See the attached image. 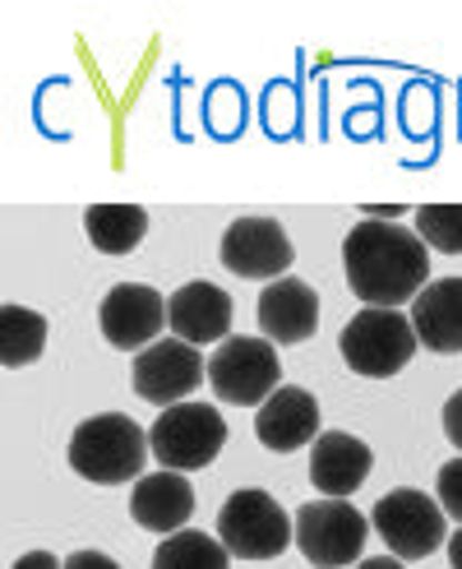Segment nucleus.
Returning a JSON list of instances; mask_svg holds the SVG:
<instances>
[{
	"label": "nucleus",
	"mask_w": 462,
	"mask_h": 569,
	"mask_svg": "<svg viewBox=\"0 0 462 569\" xmlns=\"http://www.w3.org/2000/svg\"><path fill=\"white\" fill-rule=\"evenodd\" d=\"M449 565H453V569H462V528L449 537Z\"/></svg>",
	"instance_id": "obj_28"
},
{
	"label": "nucleus",
	"mask_w": 462,
	"mask_h": 569,
	"mask_svg": "<svg viewBox=\"0 0 462 569\" xmlns=\"http://www.w3.org/2000/svg\"><path fill=\"white\" fill-rule=\"evenodd\" d=\"M282 366L269 338H227L209 357V385L222 403L237 408H264L269 398L282 389Z\"/></svg>",
	"instance_id": "obj_4"
},
{
	"label": "nucleus",
	"mask_w": 462,
	"mask_h": 569,
	"mask_svg": "<svg viewBox=\"0 0 462 569\" xmlns=\"http://www.w3.org/2000/svg\"><path fill=\"white\" fill-rule=\"evenodd\" d=\"M149 445L158 453V463L167 472H194V468H209L222 445H227V421L218 408L204 403H185V408H167L153 431Z\"/></svg>",
	"instance_id": "obj_6"
},
{
	"label": "nucleus",
	"mask_w": 462,
	"mask_h": 569,
	"mask_svg": "<svg viewBox=\"0 0 462 569\" xmlns=\"http://www.w3.org/2000/svg\"><path fill=\"white\" fill-rule=\"evenodd\" d=\"M416 348H421V338H416L412 320L402 316V310L365 306L342 329V357L365 380H389L398 371H408Z\"/></svg>",
	"instance_id": "obj_3"
},
{
	"label": "nucleus",
	"mask_w": 462,
	"mask_h": 569,
	"mask_svg": "<svg viewBox=\"0 0 462 569\" xmlns=\"http://www.w3.org/2000/svg\"><path fill=\"white\" fill-rule=\"evenodd\" d=\"M254 320L264 329L269 343H282V348H297L305 338H314L320 329V297H314L310 282L301 278H278L259 292V306H254Z\"/></svg>",
	"instance_id": "obj_12"
},
{
	"label": "nucleus",
	"mask_w": 462,
	"mask_h": 569,
	"mask_svg": "<svg viewBox=\"0 0 462 569\" xmlns=\"http://www.w3.org/2000/svg\"><path fill=\"white\" fill-rule=\"evenodd\" d=\"M194 515V487L185 481V472H149L134 481L130 491V519L149 532L177 537L185 532V519Z\"/></svg>",
	"instance_id": "obj_16"
},
{
	"label": "nucleus",
	"mask_w": 462,
	"mask_h": 569,
	"mask_svg": "<svg viewBox=\"0 0 462 569\" xmlns=\"http://www.w3.org/2000/svg\"><path fill=\"white\" fill-rule=\"evenodd\" d=\"M412 329L430 352H462V278H440L412 301Z\"/></svg>",
	"instance_id": "obj_17"
},
{
	"label": "nucleus",
	"mask_w": 462,
	"mask_h": 569,
	"mask_svg": "<svg viewBox=\"0 0 462 569\" xmlns=\"http://www.w3.org/2000/svg\"><path fill=\"white\" fill-rule=\"evenodd\" d=\"M209 366L199 361L194 343H181V338H162V343L143 348L130 366V380H134V393L143 403H158V408H171L190 398L199 385H204Z\"/></svg>",
	"instance_id": "obj_9"
},
{
	"label": "nucleus",
	"mask_w": 462,
	"mask_h": 569,
	"mask_svg": "<svg viewBox=\"0 0 462 569\" xmlns=\"http://www.w3.org/2000/svg\"><path fill=\"white\" fill-rule=\"evenodd\" d=\"M42 348H47V320L38 310H23V306L0 310V361L28 366V361L42 357Z\"/></svg>",
	"instance_id": "obj_20"
},
{
	"label": "nucleus",
	"mask_w": 462,
	"mask_h": 569,
	"mask_svg": "<svg viewBox=\"0 0 462 569\" xmlns=\"http://www.w3.org/2000/svg\"><path fill=\"white\" fill-rule=\"evenodd\" d=\"M346 288L365 306L398 310L402 301H416L430 288V246L398 222H356L342 241Z\"/></svg>",
	"instance_id": "obj_1"
},
{
	"label": "nucleus",
	"mask_w": 462,
	"mask_h": 569,
	"mask_svg": "<svg viewBox=\"0 0 462 569\" xmlns=\"http://www.w3.org/2000/svg\"><path fill=\"white\" fill-rule=\"evenodd\" d=\"M218 537L231 556L245 560H273L292 547V519L269 491H237L218 509Z\"/></svg>",
	"instance_id": "obj_5"
},
{
	"label": "nucleus",
	"mask_w": 462,
	"mask_h": 569,
	"mask_svg": "<svg viewBox=\"0 0 462 569\" xmlns=\"http://www.w3.org/2000/svg\"><path fill=\"white\" fill-rule=\"evenodd\" d=\"M167 329L181 343H227L231 333V297L213 282H185L167 301Z\"/></svg>",
	"instance_id": "obj_14"
},
{
	"label": "nucleus",
	"mask_w": 462,
	"mask_h": 569,
	"mask_svg": "<svg viewBox=\"0 0 462 569\" xmlns=\"http://www.w3.org/2000/svg\"><path fill=\"white\" fill-rule=\"evenodd\" d=\"M254 436L273 453H297L301 445L320 440V403L301 385H282L254 417Z\"/></svg>",
	"instance_id": "obj_13"
},
{
	"label": "nucleus",
	"mask_w": 462,
	"mask_h": 569,
	"mask_svg": "<svg viewBox=\"0 0 462 569\" xmlns=\"http://www.w3.org/2000/svg\"><path fill=\"white\" fill-rule=\"evenodd\" d=\"M153 569H231V551L222 547V537L185 528L177 537H162V547L153 551Z\"/></svg>",
	"instance_id": "obj_19"
},
{
	"label": "nucleus",
	"mask_w": 462,
	"mask_h": 569,
	"mask_svg": "<svg viewBox=\"0 0 462 569\" xmlns=\"http://www.w3.org/2000/svg\"><path fill=\"white\" fill-rule=\"evenodd\" d=\"M149 449L153 445L139 421H130L125 412H102L74 426L70 468L93 487H121V481H139Z\"/></svg>",
	"instance_id": "obj_2"
},
{
	"label": "nucleus",
	"mask_w": 462,
	"mask_h": 569,
	"mask_svg": "<svg viewBox=\"0 0 462 569\" xmlns=\"http://www.w3.org/2000/svg\"><path fill=\"white\" fill-rule=\"evenodd\" d=\"M444 436L462 449V389L449 398V403H444Z\"/></svg>",
	"instance_id": "obj_23"
},
{
	"label": "nucleus",
	"mask_w": 462,
	"mask_h": 569,
	"mask_svg": "<svg viewBox=\"0 0 462 569\" xmlns=\"http://www.w3.org/2000/svg\"><path fill=\"white\" fill-rule=\"evenodd\" d=\"M416 237L430 250L462 254V204H421L416 209Z\"/></svg>",
	"instance_id": "obj_21"
},
{
	"label": "nucleus",
	"mask_w": 462,
	"mask_h": 569,
	"mask_svg": "<svg viewBox=\"0 0 462 569\" xmlns=\"http://www.w3.org/2000/svg\"><path fill=\"white\" fill-rule=\"evenodd\" d=\"M222 264L237 278H282L292 269V241L273 218H237L222 232Z\"/></svg>",
	"instance_id": "obj_11"
},
{
	"label": "nucleus",
	"mask_w": 462,
	"mask_h": 569,
	"mask_svg": "<svg viewBox=\"0 0 462 569\" xmlns=\"http://www.w3.org/2000/svg\"><path fill=\"white\" fill-rule=\"evenodd\" d=\"M370 468H374L370 445H361L346 431H324L310 445V481L324 491V500H346L352 491H361Z\"/></svg>",
	"instance_id": "obj_15"
},
{
	"label": "nucleus",
	"mask_w": 462,
	"mask_h": 569,
	"mask_svg": "<svg viewBox=\"0 0 462 569\" xmlns=\"http://www.w3.org/2000/svg\"><path fill=\"white\" fill-rule=\"evenodd\" d=\"M83 232H89L93 250L102 254H130L149 237V213L139 204H93L83 213Z\"/></svg>",
	"instance_id": "obj_18"
},
{
	"label": "nucleus",
	"mask_w": 462,
	"mask_h": 569,
	"mask_svg": "<svg viewBox=\"0 0 462 569\" xmlns=\"http://www.w3.org/2000/svg\"><path fill=\"white\" fill-rule=\"evenodd\" d=\"M66 569H121L111 556H102V551H74L70 560H66Z\"/></svg>",
	"instance_id": "obj_24"
},
{
	"label": "nucleus",
	"mask_w": 462,
	"mask_h": 569,
	"mask_svg": "<svg viewBox=\"0 0 462 569\" xmlns=\"http://www.w3.org/2000/svg\"><path fill=\"white\" fill-rule=\"evenodd\" d=\"M365 515L346 500H310L297 509V547L314 569L356 565L365 551Z\"/></svg>",
	"instance_id": "obj_7"
},
{
	"label": "nucleus",
	"mask_w": 462,
	"mask_h": 569,
	"mask_svg": "<svg viewBox=\"0 0 462 569\" xmlns=\"http://www.w3.org/2000/svg\"><path fill=\"white\" fill-rule=\"evenodd\" d=\"M14 569H66V565L56 560L51 551H28V556H19V560H14Z\"/></svg>",
	"instance_id": "obj_25"
},
{
	"label": "nucleus",
	"mask_w": 462,
	"mask_h": 569,
	"mask_svg": "<svg viewBox=\"0 0 462 569\" xmlns=\"http://www.w3.org/2000/svg\"><path fill=\"white\" fill-rule=\"evenodd\" d=\"M374 532L384 537V547L408 565V560H425L444 547V509L435 496L425 491H389L380 505H374Z\"/></svg>",
	"instance_id": "obj_8"
},
{
	"label": "nucleus",
	"mask_w": 462,
	"mask_h": 569,
	"mask_svg": "<svg viewBox=\"0 0 462 569\" xmlns=\"http://www.w3.org/2000/svg\"><path fill=\"white\" fill-rule=\"evenodd\" d=\"M102 338L121 352H143L153 348V338L167 329V301L149 288V282H116L98 306Z\"/></svg>",
	"instance_id": "obj_10"
},
{
	"label": "nucleus",
	"mask_w": 462,
	"mask_h": 569,
	"mask_svg": "<svg viewBox=\"0 0 462 569\" xmlns=\"http://www.w3.org/2000/svg\"><path fill=\"white\" fill-rule=\"evenodd\" d=\"M435 491H440V509H444V515L449 519H462V459H453V463L440 468Z\"/></svg>",
	"instance_id": "obj_22"
},
{
	"label": "nucleus",
	"mask_w": 462,
	"mask_h": 569,
	"mask_svg": "<svg viewBox=\"0 0 462 569\" xmlns=\"http://www.w3.org/2000/svg\"><path fill=\"white\" fill-rule=\"evenodd\" d=\"M365 218H374V222H389V218H402V209L398 204H380V209H361Z\"/></svg>",
	"instance_id": "obj_27"
},
{
	"label": "nucleus",
	"mask_w": 462,
	"mask_h": 569,
	"mask_svg": "<svg viewBox=\"0 0 462 569\" xmlns=\"http://www.w3.org/2000/svg\"><path fill=\"white\" fill-rule=\"evenodd\" d=\"M356 569H408V565H402L398 556H374V560H361Z\"/></svg>",
	"instance_id": "obj_26"
}]
</instances>
